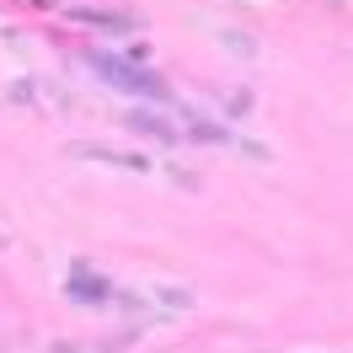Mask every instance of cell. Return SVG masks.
Listing matches in <instances>:
<instances>
[{"mask_svg": "<svg viewBox=\"0 0 353 353\" xmlns=\"http://www.w3.org/2000/svg\"><path fill=\"white\" fill-rule=\"evenodd\" d=\"M86 65L97 70L102 81H112L118 91H129V97H145V102H166V86H161V75L139 70L134 59H112V54H86Z\"/></svg>", "mask_w": 353, "mask_h": 353, "instance_id": "6da1fadb", "label": "cell"}, {"mask_svg": "<svg viewBox=\"0 0 353 353\" xmlns=\"http://www.w3.org/2000/svg\"><path fill=\"white\" fill-rule=\"evenodd\" d=\"M70 294L81 300V305H108V279H97V273H86V268H75L70 273Z\"/></svg>", "mask_w": 353, "mask_h": 353, "instance_id": "7a4b0ae2", "label": "cell"}, {"mask_svg": "<svg viewBox=\"0 0 353 353\" xmlns=\"http://www.w3.org/2000/svg\"><path fill=\"white\" fill-rule=\"evenodd\" d=\"M129 129H139V134H155V139H176V129L166 123V118H155V112H129Z\"/></svg>", "mask_w": 353, "mask_h": 353, "instance_id": "3957f363", "label": "cell"}, {"mask_svg": "<svg viewBox=\"0 0 353 353\" xmlns=\"http://www.w3.org/2000/svg\"><path fill=\"white\" fill-rule=\"evenodd\" d=\"M81 22H91V27H112V32H129V17H112V11H81Z\"/></svg>", "mask_w": 353, "mask_h": 353, "instance_id": "277c9868", "label": "cell"}]
</instances>
